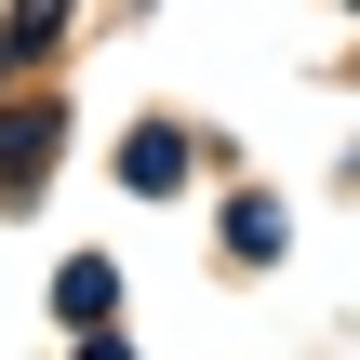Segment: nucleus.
Segmentation results:
<instances>
[{"mask_svg":"<svg viewBox=\"0 0 360 360\" xmlns=\"http://www.w3.org/2000/svg\"><path fill=\"white\" fill-rule=\"evenodd\" d=\"M53 147H67V107H40V94H27V107H0V187H27Z\"/></svg>","mask_w":360,"mask_h":360,"instance_id":"obj_1","label":"nucleus"},{"mask_svg":"<svg viewBox=\"0 0 360 360\" xmlns=\"http://www.w3.org/2000/svg\"><path fill=\"white\" fill-rule=\"evenodd\" d=\"M107 294H120V281H107V254H80V267L53 281V321H80V334H107Z\"/></svg>","mask_w":360,"mask_h":360,"instance_id":"obj_2","label":"nucleus"},{"mask_svg":"<svg viewBox=\"0 0 360 360\" xmlns=\"http://www.w3.org/2000/svg\"><path fill=\"white\" fill-rule=\"evenodd\" d=\"M120 174H134V187H147V200H160V187H174V174H187V134H160V120H147V134H134V147H120Z\"/></svg>","mask_w":360,"mask_h":360,"instance_id":"obj_3","label":"nucleus"}]
</instances>
